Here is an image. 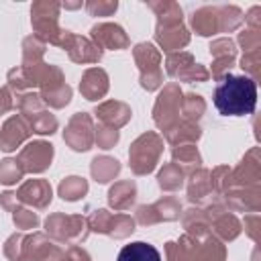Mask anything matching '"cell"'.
Returning a JSON list of instances; mask_svg holds the SVG:
<instances>
[{"label": "cell", "mask_w": 261, "mask_h": 261, "mask_svg": "<svg viewBox=\"0 0 261 261\" xmlns=\"http://www.w3.org/2000/svg\"><path fill=\"white\" fill-rule=\"evenodd\" d=\"M257 84L249 75L226 73L214 90V106L222 116H245L255 110Z\"/></svg>", "instance_id": "1"}, {"label": "cell", "mask_w": 261, "mask_h": 261, "mask_svg": "<svg viewBox=\"0 0 261 261\" xmlns=\"http://www.w3.org/2000/svg\"><path fill=\"white\" fill-rule=\"evenodd\" d=\"M118 261H161V255L153 245L137 241L120 249Z\"/></svg>", "instance_id": "2"}]
</instances>
